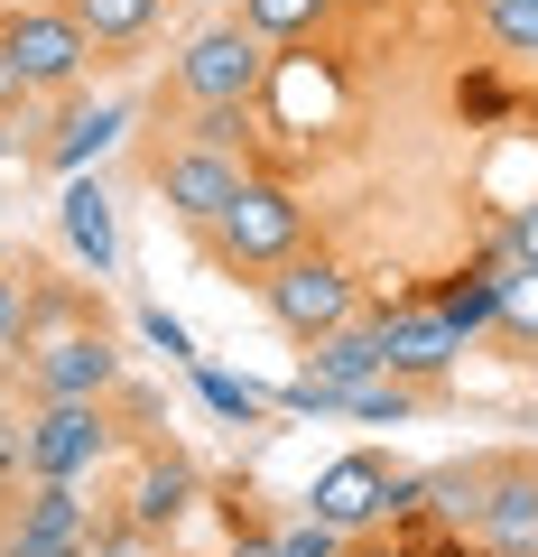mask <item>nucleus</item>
I'll list each match as a JSON object with an SVG mask.
<instances>
[{"label":"nucleus","instance_id":"f257e3e1","mask_svg":"<svg viewBox=\"0 0 538 557\" xmlns=\"http://www.w3.org/2000/svg\"><path fill=\"white\" fill-rule=\"evenodd\" d=\"M298 233H306V205L288 186H270V177H241V196L214 214V242H223L233 270H279V260H298Z\"/></svg>","mask_w":538,"mask_h":557},{"label":"nucleus","instance_id":"f03ea898","mask_svg":"<svg viewBox=\"0 0 538 557\" xmlns=\"http://www.w3.org/2000/svg\"><path fill=\"white\" fill-rule=\"evenodd\" d=\"M260 65H270V38H251L241 20L196 28V38H186V57H177V94L196 102V112H233V102L260 94Z\"/></svg>","mask_w":538,"mask_h":557},{"label":"nucleus","instance_id":"7ed1b4c3","mask_svg":"<svg viewBox=\"0 0 538 557\" xmlns=\"http://www.w3.org/2000/svg\"><path fill=\"white\" fill-rule=\"evenodd\" d=\"M0 47H10V65H20L28 94H75L84 57H93V38H84L75 10H20V20L0 28Z\"/></svg>","mask_w":538,"mask_h":557},{"label":"nucleus","instance_id":"20e7f679","mask_svg":"<svg viewBox=\"0 0 538 557\" xmlns=\"http://www.w3.org/2000/svg\"><path fill=\"white\" fill-rule=\"evenodd\" d=\"M260 298H270V317L298 344H316L335 325H353V270H335V260H279V270L260 278Z\"/></svg>","mask_w":538,"mask_h":557},{"label":"nucleus","instance_id":"39448f33","mask_svg":"<svg viewBox=\"0 0 538 557\" xmlns=\"http://www.w3.org/2000/svg\"><path fill=\"white\" fill-rule=\"evenodd\" d=\"M102 409L93 399H47V418H28V474L38 483H75L84 465H102Z\"/></svg>","mask_w":538,"mask_h":557},{"label":"nucleus","instance_id":"423d86ee","mask_svg":"<svg viewBox=\"0 0 538 557\" xmlns=\"http://www.w3.org/2000/svg\"><path fill=\"white\" fill-rule=\"evenodd\" d=\"M380 511H390V465H380V456H343V465H325L316 493H306V520H325L335 539L372 530Z\"/></svg>","mask_w":538,"mask_h":557},{"label":"nucleus","instance_id":"0eeeda50","mask_svg":"<svg viewBox=\"0 0 538 557\" xmlns=\"http://www.w3.org/2000/svg\"><path fill=\"white\" fill-rule=\"evenodd\" d=\"M159 196H167V214L177 223H214L223 205L241 196V168H233V149H177V159H159Z\"/></svg>","mask_w":538,"mask_h":557},{"label":"nucleus","instance_id":"6e6552de","mask_svg":"<svg viewBox=\"0 0 538 557\" xmlns=\"http://www.w3.org/2000/svg\"><path fill=\"white\" fill-rule=\"evenodd\" d=\"M380 354H390L399 381H437V372H455L464 335L437 317V307H380Z\"/></svg>","mask_w":538,"mask_h":557},{"label":"nucleus","instance_id":"1a4fd4ad","mask_svg":"<svg viewBox=\"0 0 538 557\" xmlns=\"http://www.w3.org/2000/svg\"><path fill=\"white\" fill-rule=\"evenodd\" d=\"M112 381H121V354H112L102 335H57V344L38 354V391H47V399H102Z\"/></svg>","mask_w":538,"mask_h":557},{"label":"nucleus","instance_id":"9d476101","mask_svg":"<svg viewBox=\"0 0 538 557\" xmlns=\"http://www.w3.org/2000/svg\"><path fill=\"white\" fill-rule=\"evenodd\" d=\"M474 520H483V539L501 557H538V474H492Z\"/></svg>","mask_w":538,"mask_h":557},{"label":"nucleus","instance_id":"9b49d317","mask_svg":"<svg viewBox=\"0 0 538 557\" xmlns=\"http://www.w3.org/2000/svg\"><path fill=\"white\" fill-rule=\"evenodd\" d=\"M390 372V354H380V325H335V335L306 344V381H325V391H362V381Z\"/></svg>","mask_w":538,"mask_h":557},{"label":"nucleus","instance_id":"f8f14e48","mask_svg":"<svg viewBox=\"0 0 538 557\" xmlns=\"http://www.w3.org/2000/svg\"><path fill=\"white\" fill-rule=\"evenodd\" d=\"M75 548H84V502H75V483H38V502H28L10 557H75Z\"/></svg>","mask_w":538,"mask_h":557},{"label":"nucleus","instance_id":"ddd939ff","mask_svg":"<svg viewBox=\"0 0 538 557\" xmlns=\"http://www.w3.org/2000/svg\"><path fill=\"white\" fill-rule=\"evenodd\" d=\"M57 223H65V242H75V260H93V270H112V260H121V223H112V196H102L93 177H75V186H65Z\"/></svg>","mask_w":538,"mask_h":557},{"label":"nucleus","instance_id":"4468645a","mask_svg":"<svg viewBox=\"0 0 538 557\" xmlns=\"http://www.w3.org/2000/svg\"><path fill=\"white\" fill-rule=\"evenodd\" d=\"M112 139H121V102H75V112L57 121V139H47V159H57L65 177H84Z\"/></svg>","mask_w":538,"mask_h":557},{"label":"nucleus","instance_id":"2eb2a0df","mask_svg":"<svg viewBox=\"0 0 538 557\" xmlns=\"http://www.w3.org/2000/svg\"><path fill=\"white\" fill-rule=\"evenodd\" d=\"M186 502H196V465H149L140 474V530H167Z\"/></svg>","mask_w":538,"mask_h":557},{"label":"nucleus","instance_id":"dca6fc26","mask_svg":"<svg viewBox=\"0 0 538 557\" xmlns=\"http://www.w3.org/2000/svg\"><path fill=\"white\" fill-rule=\"evenodd\" d=\"M325 10H335V0H241V28H251V38H306Z\"/></svg>","mask_w":538,"mask_h":557},{"label":"nucleus","instance_id":"f3484780","mask_svg":"<svg viewBox=\"0 0 538 557\" xmlns=\"http://www.w3.org/2000/svg\"><path fill=\"white\" fill-rule=\"evenodd\" d=\"M84 38H140L149 20H159V0H75Z\"/></svg>","mask_w":538,"mask_h":557},{"label":"nucleus","instance_id":"a211bd4d","mask_svg":"<svg viewBox=\"0 0 538 557\" xmlns=\"http://www.w3.org/2000/svg\"><path fill=\"white\" fill-rule=\"evenodd\" d=\"M501 325L538 335V270H520V260H501Z\"/></svg>","mask_w":538,"mask_h":557},{"label":"nucleus","instance_id":"6ab92c4d","mask_svg":"<svg viewBox=\"0 0 538 557\" xmlns=\"http://www.w3.org/2000/svg\"><path fill=\"white\" fill-rule=\"evenodd\" d=\"M492 28H501V47H529L538 57V0H492Z\"/></svg>","mask_w":538,"mask_h":557},{"label":"nucleus","instance_id":"aec40b11","mask_svg":"<svg viewBox=\"0 0 538 557\" xmlns=\"http://www.w3.org/2000/svg\"><path fill=\"white\" fill-rule=\"evenodd\" d=\"M204 399H214L223 418H241V428L260 418V391H251V381H233V372H204Z\"/></svg>","mask_w":538,"mask_h":557},{"label":"nucleus","instance_id":"412c9836","mask_svg":"<svg viewBox=\"0 0 538 557\" xmlns=\"http://www.w3.org/2000/svg\"><path fill=\"white\" fill-rule=\"evenodd\" d=\"M270 548H279V557H335L343 539L325 530V520H306V530H288V539H270Z\"/></svg>","mask_w":538,"mask_h":557},{"label":"nucleus","instance_id":"4be33fe9","mask_svg":"<svg viewBox=\"0 0 538 557\" xmlns=\"http://www.w3.org/2000/svg\"><path fill=\"white\" fill-rule=\"evenodd\" d=\"M140 325H149V344H159V354H177V362H196V344H186V325L167 317V307H149Z\"/></svg>","mask_w":538,"mask_h":557},{"label":"nucleus","instance_id":"5701e85b","mask_svg":"<svg viewBox=\"0 0 538 557\" xmlns=\"http://www.w3.org/2000/svg\"><path fill=\"white\" fill-rule=\"evenodd\" d=\"M501 251H511L520 270H538V205H520V214H511V242H501Z\"/></svg>","mask_w":538,"mask_h":557},{"label":"nucleus","instance_id":"b1692460","mask_svg":"<svg viewBox=\"0 0 538 557\" xmlns=\"http://www.w3.org/2000/svg\"><path fill=\"white\" fill-rule=\"evenodd\" d=\"M20 325H28V288L0 270V344H20Z\"/></svg>","mask_w":538,"mask_h":557},{"label":"nucleus","instance_id":"393cba45","mask_svg":"<svg viewBox=\"0 0 538 557\" xmlns=\"http://www.w3.org/2000/svg\"><path fill=\"white\" fill-rule=\"evenodd\" d=\"M28 102H38V94L20 84V65H10V47H0V112H28Z\"/></svg>","mask_w":538,"mask_h":557},{"label":"nucleus","instance_id":"a878e982","mask_svg":"<svg viewBox=\"0 0 538 557\" xmlns=\"http://www.w3.org/2000/svg\"><path fill=\"white\" fill-rule=\"evenodd\" d=\"M10 465H28V428H10V418H0V474H10Z\"/></svg>","mask_w":538,"mask_h":557},{"label":"nucleus","instance_id":"bb28decb","mask_svg":"<svg viewBox=\"0 0 538 557\" xmlns=\"http://www.w3.org/2000/svg\"><path fill=\"white\" fill-rule=\"evenodd\" d=\"M241 557H279V548H270V539H251V548H241Z\"/></svg>","mask_w":538,"mask_h":557}]
</instances>
